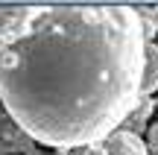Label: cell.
<instances>
[{"mask_svg": "<svg viewBox=\"0 0 158 155\" xmlns=\"http://www.w3.org/2000/svg\"><path fill=\"white\" fill-rule=\"evenodd\" d=\"M143 23L132 6H29L0 38V103L56 152L97 146L141 103Z\"/></svg>", "mask_w": 158, "mask_h": 155, "instance_id": "1", "label": "cell"}, {"mask_svg": "<svg viewBox=\"0 0 158 155\" xmlns=\"http://www.w3.org/2000/svg\"><path fill=\"white\" fill-rule=\"evenodd\" d=\"M97 152L100 155H149L147 141H141L138 135L126 132V129H117L108 138H102L97 144Z\"/></svg>", "mask_w": 158, "mask_h": 155, "instance_id": "2", "label": "cell"}, {"mask_svg": "<svg viewBox=\"0 0 158 155\" xmlns=\"http://www.w3.org/2000/svg\"><path fill=\"white\" fill-rule=\"evenodd\" d=\"M0 149H3L6 155L9 152H21V155L32 152V138L23 135V129L6 114L3 103H0Z\"/></svg>", "mask_w": 158, "mask_h": 155, "instance_id": "3", "label": "cell"}, {"mask_svg": "<svg viewBox=\"0 0 158 155\" xmlns=\"http://www.w3.org/2000/svg\"><path fill=\"white\" fill-rule=\"evenodd\" d=\"M152 91H158V44L149 41L143 47V73H141V97L147 100Z\"/></svg>", "mask_w": 158, "mask_h": 155, "instance_id": "4", "label": "cell"}, {"mask_svg": "<svg viewBox=\"0 0 158 155\" xmlns=\"http://www.w3.org/2000/svg\"><path fill=\"white\" fill-rule=\"evenodd\" d=\"M152 108H155V103H152V100H141V103H138V108L132 111L129 117H126V123H123L120 129H126V132L138 135L143 126H147V117L152 114Z\"/></svg>", "mask_w": 158, "mask_h": 155, "instance_id": "5", "label": "cell"}, {"mask_svg": "<svg viewBox=\"0 0 158 155\" xmlns=\"http://www.w3.org/2000/svg\"><path fill=\"white\" fill-rule=\"evenodd\" d=\"M147 149H152V155H158V123H152L147 132Z\"/></svg>", "mask_w": 158, "mask_h": 155, "instance_id": "6", "label": "cell"}, {"mask_svg": "<svg viewBox=\"0 0 158 155\" xmlns=\"http://www.w3.org/2000/svg\"><path fill=\"white\" fill-rule=\"evenodd\" d=\"M27 155H41V152H35V149H32V152H27Z\"/></svg>", "mask_w": 158, "mask_h": 155, "instance_id": "7", "label": "cell"}, {"mask_svg": "<svg viewBox=\"0 0 158 155\" xmlns=\"http://www.w3.org/2000/svg\"><path fill=\"white\" fill-rule=\"evenodd\" d=\"M0 155H6V152H3V149H0Z\"/></svg>", "mask_w": 158, "mask_h": 155, "instance_id": "8", "label": "cell"}]
</instances>
